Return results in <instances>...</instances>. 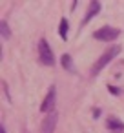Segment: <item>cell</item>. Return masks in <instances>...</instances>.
I'll list each match as a JSON object with an SVG mask.
<instances>
[{
  "label": "cell",
  "mask_w": 124,
  "mask_h": 133,
  "mask_svg": "<svg viewBox=\"0 0 124 133\" xmlns=\"http://www.w3.org/2000/svg\"><path fill=\"white\" fill-rule=\"evenodd\" d=\"M38 58L44 66H53L55 64V57H53V51H51V46L48 44L46 38H40L38 40Z\"/></svg>",
  "instance_id": "obj_3"
},
{
  "label": "cell",
  "mask_w": 124,
  "mask_h": 133,
  "mask_svg": "<svg viewBox=\"0 0 124 133\" xmlns=\"http://www.w3.org/2000/svg\"><path fill=\"white\" fill-rule=\"evenodd\" d=\"M57 120H58V113H57V111L49 113V115L44 118L42 126H40V133H53V131H55V126H57Z\"/></svg>",
  "instance_id": "obj_5"
},
{
  "label": "cell",
  "mask_w": 124,
  "mask_h": 133,
  "mask_svg": "<svg viewBox=\"0 0 124 133\" xmlns=\"http://www.w3.org/2000/svg\"><path fill=\"white\" fill-rule=\"evenodd\" d=\"M119 53H120V46H113V48H109L108 51H104V53L97 58V62L93 64V68H91V75H93V77L99 75V73H100V71H102V69H104V68H106V66H108L117 55H119Z\"/></svg>",
  "instance_id": "obj_1"
},
{
  "label": "cell",
  "mask_w": 124,
  "mask_h": 133,
  "mask_svg": "<svg viewBox=\"0 0 124 133\" xmlns=\"http://www.w3.org/2000/svg\"><path fill=\"white\" fill-rule=\"evenodd\" d=\"M60 64H62V68L64 69H68V71H75V66H73V58L68 55V53H64L62 57H60Z\"/></svg>",
  "instance_id": "obj_9"
},
{
  "label": "cell",
  "mask_w": 124,
  "mask_h": 133,
  "mask_svg": "<svg viewBox=\"0 0 124 133\" xmlns=\"http://www.w3.org/2000/svg\"><path fill=\"white\" fill-rule=\"evenodd\" d=\"M93 37L97 40H102V42H113L115 38L120 37V29L119 28H113V26H102L100 29H97L93 33Z\"/></svg>",
  "instance_id": "obj_2"
},
{
  "label": "cell",
  "mask_w": 124,
  "mask_h": 133,
  "mask_svg": "<svg viewBox=\"0 0 124 133\" xmlns=\"http://www.w3.org/2000/svg\"><path fill=\"white\" fill-rule=\"evenodd\" d=\"M100 11V2H97V0H91L89 2V6H88V9H86V13H84V18H82V26H86L97 13Z\"/></svg>",
  "instance_id": "obj_6"
},
{
  "label": "cell",
  "mask_w": 124,
  "mask_h": 133,
  "mask_svg": "<svg viewBox=\"0 0 124 133\" xmlns=\"http://www.w3.org/2000/svg\"><path fill=\"white\" fill-rule=\"evenodd\" d=\"M106 126H108V129H109V131H113V133H124V122H122L120 118L113 117V115H109V117H108Z\"/></svg>",
  "instance_id": "obj_7"
},
{
  "label": "cell",
  "mask_w": 124,
  "mask_h": 133,
  "mask_svg": "<svg viewBox=\"0 0 124 133\" xmlns=\"http://www.w3.org/2000/svg\"><path fill=\"white\" fill-rule=\"evenodd\" d=\"M0 28H2V38H4V40H8V38L11 37V31H9L8 22H6V20H2V22H0Z\"/></svg>",
  "instance_id": "obj_10"
},
{
  "label": "cell",
  "mask_w": 124,
  "mask_h": 133,
  "mask_svg": "<svg viewBox=\"0 0 124 133\" xmlns=\"http://www.w3.org/2000/svg\"><path fill=\"white\" fill-rule=\"evenodd\" d=\"M68 29H69V22H68L66 17H62L60 24H58V35H60L62 40H68Z\"/></svg>",
  "instance_id": "obj_8"
},
{
  "label": "cell",
  "mask_w": 124,
  "mask_h": 133,
  "mask_svg": "<svg viewBox=\"0 0 124 133\" xmlns=\"http://www.w3.org/2000/svg\"><path fill=\"white\" fill-rule=\"evenodd\" d=\"M108 91L113 93V95H119V93H120V89H119L117 86H108Z\"/></svg>",
  "instance_id": "obj_11"
},
{
  "label": "cell",
  "mask_w": 124,
  "mask_h": 133,
  "mask_svg": "<svg viewBox=\"0 0 124 133\" xmlns=\"http://www.w3.org/2000/svg\"><path fill=\"white\" fill-rule=\"evenodd\" d=\"M0 133H6V128H4V124L0 126Z\"/></svg>",
  "instance_id": "obj_12"
},
{
  "label": "cell",
  "mask_w": 124,
  "mask_h": 133,
  "mask_svg": "<svg viewBox=\"0 0 124 133\" xmlns=\"http://www.w3.org/2000/svg\"><path fill=\"white\" fill-rule=\"evenodd\" d=\"M55 98H57V89H55V86H51L49 91H48V95H46V98H44V102L40 104V111L42 113H53Z\"/></svg>",
  "instance_id": "obj_4"
}]
</instances>
